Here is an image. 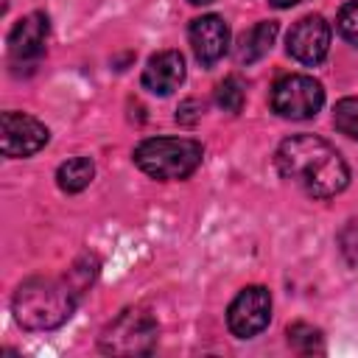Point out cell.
<instances>
[{"label": "cell", "instance_id": "obj_6", "mask_svg": "<svg viewBox=\"0 0 358 358\" xmlns=\"http://www.w3.org/2000/svg\"><path fill=\"white\" fill-rule=\"evenodd\" d=\"M268 319H271V294L263 285L243 288L227 310V324H229L232 336H238V338L257 336L260 330H266Z\"/></svg>", "mask_w": 358, "mask_h": 358}, {"label": "cell", "instance_id": "obj_8", "mask_svg": "<svg viewBox=\"0 0 358 358\" xmlns=\"http://www.w3.org/2000/svg\"><path fill=\"white\" fill-rule=\"evenodd\" d=\"M285 50H288V56H294L302 64H319L330 50V25L324 22V17H319V14L302 17L288 31Z\"/></svg>", "mask_w": 358, "mask_h": 358}, {"label": "cell", "instance_id": "obj_10", "mask_svg": "<svg viewBox=\"0 0 358 358\" xmlns=\"http://www.w3.org/2000/svg\"><path fill=\"white\" fill-rule=\"evenodd\" d=\"M48 31H50V22L42 11H34V14L22 17L8 34V53H11L14 64L36 62L45 53Z\"/></svg>", "mask_w": 358, "mask_h": 358}, {"label": "cell", "instance_id": "obj_7", "mask_svg": "<svg viewBox=\"0 0 358 358\" xmlns=\"http://www.w3.org/2000/svg\"><path fill=\"white\" fill-rule=\"evenodd\" d=\"M50 131L42 120L25 112H3V154L11 159L31 157L48 143Z\"/></svg>", "mask_w": 358, "mask_h": 358}, {"label": "cell", "instance_id": "obj_12", "mask_svg": "<svg viewBox=\"0 0 358 358\" xmlns=\"http://www.w3.org/2000/svg\"><path fill=\"white\" fill-rule=\"evenodd\" d=\"M274 36H277V22H274V20H263V22H257V25H252V28L238 39V50H235L238 62H241V64H252V62L263 59V56L271 50Z\"/></svg>", "mask_w": 358, "mask_h": 358}, {"label": "cell", "instance_id": "obj_3", "mask_svg": "<svg viewBox=\"0 0 358 358\" xmlns=\"http://www.w3.org/2000/svg\"><path fill=\"white\" fill-rule=\"evenodd\" d=\"M204 148L190 137H151L134 148V162L154 179H185L201 165Z\"/></svg>", "mask_w": 358, "mask_h": 358}, {"label": "cell", "instance_id": "obj_13", "mask_svg": "<svg viewBox=\"0 0 358 358\" xmlns=\"http://www.w3.org/2000/svg\"><path fill=\"white\" fill-rule=\"evenodd\" d=\"M92 176H95V165H92L90 157H73V159L62 162L59 171H56V182H59V187L64 193L84 190L92 182Z\"/></svg>", "mask_w": 358, "mask_h": 358}, {"label": "cell", "instance_id": "obj_19", "mask_svg": "<svg viewBox=\"0 0 358 358\" xmlns=\"http://www.w3.org/2000/svg\"><path fill=\"white\" fill-rule=\"evenodd\" d=\"M274 8H291V6H296V3H302V0H268Z\"/></svg>", "mask_w": 358, "mask_h": 358}, {"label": "cell", "instance_id": "obj_1", "mask_svg": "<svg viewBox=\"0 0 358 358\" xmlns=\"http://www.w3.org/2000/svg\"><path fill=\"white\" fill-rule=\"evenodd\" d=\"M277 171L310 199H333L350 185L344 157L316 134H294L277 148Z\"/></svg>", "mask_w": 358, "mask_h": 358}, {"label": "cell", "instance_id": "obj_9", "mask_svg": "<svg viewBox=\"0 0 358 358\" xmlns=\"http://www.w3.org/2000/svg\"><path fill=\"white\" fill-rule=\"evenodd\" d=\"M187 36H190V48H193L196 59L204 67L215 64L229 48V28L218 14L196 17L190 22V28H187Z\"/></svg>", "mask_w": 358, "mask_h": 358}, {"label": "cell", "instance_id": "obj_15", "mask_svg": "<svg viewBox=\"0 0 358 358\" xmlns=\"http://www.w3.org/2000/svg\"><path fill=\"white\" fill-rule=\"evenodd\" d=\"M333 126L350 137L358 140V98H341L333 109Z\"/></svg>", "mask_w": 358, "mask_h": 358}, {"label": "cell", "instance_id": "obj_20", "mask_svg": "<svg viewBox=\"0 0 358 358\" xmlns=\"http://www.w3.org/2000/svg\"><path fill=\"white\" fill-rule=\"evenodd\" d=\"M187 3H193V6H204V3H210V0H187Z\"/></svg>", "mask_w": 358, "mask_h": 358}, {"label": "cell", "instance_id": "obj_16", "mask_svg": "<svg viewBox=\"0 0 358 358\" xmlns=\"http://www.w3.org/2000/svg\"><path fill=\"white\" fill-rule=\"evenodd\" d=\"M243 87H241V81L235 78V76H229V78H224L218 87H215V101H218V106L224 109V112H241L243 109Z\"/></svg>", "mask_w": 358, "mask_h": 358}, {"label": "cell", "instance_id": "obj_14", "mask_svg": "<svg viewBox=\"0 0 358 358\" xmlns=\"http://www.w3.org/2000/svg\"><path fill=\"white\" fill-rule=\"evenodd\" d=\"M288 344H291L296 352H302V355H310V352H322V350H324L322 330L313 327V324H305V322L288 324Z\"/></svg>", "mask_w": 358, "mask_h": 358}, {"label": "cell", "instance_id": "obj_18", "mask_svg": "<svg viewBox=\"0 0 358 358\" xmlns=\"http://www.w3.org/2000/svg\"><path fill=\"white\" fill-rule=\"evenodd\" d=\"M338 243H341V252L347 255L350 263L358 260V224L350 221V227H344V232L338 235Z\"/></svg>", "mask_w": 358, "mask_h": 358}, {"label": "cell", "instance_id": "obj_5", "mask_svg": "<svg viewBox=\"0 0 358 358\" xmlns=\"http://www.w3.org/2000/svg\"><path fill=\"white\" fill-rule=\"evenodd\" d=\"M324 103V90L310 76H285L271 87V109L288 120H308Z\"/></svg>", "mask_w": 358, "mask_h": 358}, {"label": "cell", "instance_id": "obj_4", "mask_svg": "<svg viewBox=\"0 0 358 358\" xmlns=\"http://www.w3.org/2000/svg\"><path fill=\"white\" fill-rule=\"evenodd\" d=\"M157 344V322L143 310H123L98 338L106 355H145Z\"/></svg>", "mask_w": 358, "mask_h": 358}, {"label": "cell", "instance_id": "obj_11", "mask_svg": "<svg viewBox=\"0 0 358 358\" xmlns=\"http://www.w3.org/2000/svg\"><path fill=\"white\" fill-rule=\"evenodd\" d=\"M185 81V59L179 50H162L143 67V87L154 95H171Z\"/></svg>", "mask_w": 358, "mask_h": 358}, {"label": "cell", "instance_id": "obj_2", "mask_svg": "<svg viewBox=\"0 0 358 358\" xmlns=\"http://www.w3.org/2000/svg\"><path fill=\"white\" fill-rule=\"evenodd\" d=\"M76 294L78 291L67 280L31 277L17 288L11 310L22 330H56L73 316Z\"/></svg>", "mask_w": 358, "mask_h": 358}, {"label": "cell", "instance_id": "obj_17", "mask_svg": "<svg viewBox=\"0 0 358 358\" xmlns=\"http://www.w3.org/2000/svg\"><path fill=\"white\" fill-rule=\"evenodd\" d=\"M338 34H341L347 42L358 45V0H350V3L338 11Z\"/></svg>", "mask_w": 358, "mask_h": 358}]
</instances>
